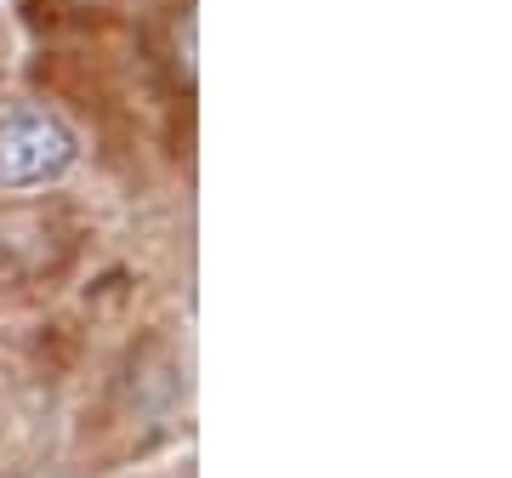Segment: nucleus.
<instances>
[{
    "label": "nucleus",
    "instance_id": "obj_1",
    "mask_svg": "<svg viewBox=\"0 0 512 478\" xmlns=\"http://www.w3.org/2000/svg\"><path fill=\"white\" fill-rule=\"evenodd\" d=\"M74 131L35 103H0V188L57 183L74 166Z\"/></svg>",
    "mask_w": 512,
    "mask_h": 478
}]
</instances>
